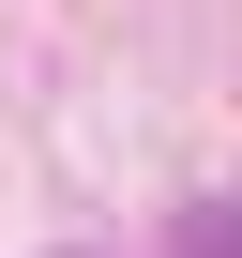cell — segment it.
<instances>
[{
    "instance_id": "obj_1",
    "label": "cell",
    "mask_w": 242,
    "mask_h": 258,
    "mask_svg": "<svg viewBox=\"0 0 242 258\" xmlns=\"http://www.w3.org/2000/svg\"><path fill=\"white\" fill-rule=\"evenodd\" d=\"M182 258H242V198H197V228H182Z\"/></svg>"
}]
</instances>
